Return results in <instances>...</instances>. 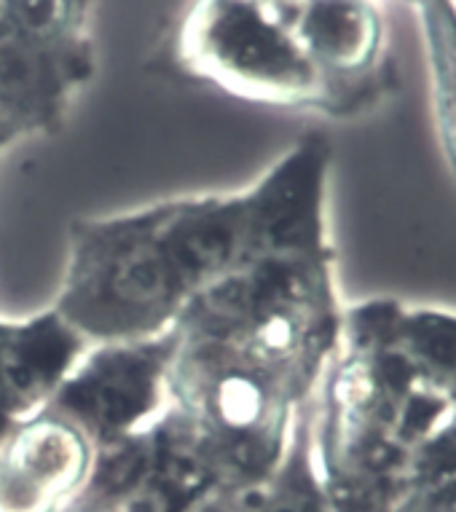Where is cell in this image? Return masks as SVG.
Here are the masks:
<instances>
[{"label": "cell", "mask_w": 456, "mask_h": 512, "mask_svg": "<svg viewBox=\"0 0 456 512\" xmlns=\"http://www.w3.org/2000/svg\"><path fill=\"white\" fill-rule=\"evenodd\" d=\"M94 65L92 0H0V151L60 129Z\"/></svg>", "instance_id": "277c9868"}, {"label": "cell", "mask_w": 456, "mask_h": 512, "mask_svg": "<svg viewBox=\"0 0 456 512\" xmlns=\"http://www.w3.org/2000/svg\"><path fill=\"white\" fill-rule=\"evenodd\" d=\"M247 223V191L76 220L54 311L86 344L161 336L237 261Z\"/></svg>", "instance_id": "7a4b0ae2"}, {"label": "cell", "mask_w": 456, "mask_h": 512, "mask_svg": "<svg viewBox=\"0 0 456 512\" xmlns=\"http://www.w3.org/2000/svg\"><path fill=\"white\" fill-rule=\"evenodd\" d=\"M422 22L430 68L432 129L456 191V3L422 0Z\"/></svg>", "instance_id": "9c48e42d"}, {"label": "cell", "mask_w": 456, "mask_h": 512, "mask_svg": "<svg viewBox=\"0 0 456 512\" xmlns=\"http://www.w3.org/2000/svg\"><path fill=\"white\" fill-rule=\"evenodd\" d=\"M389 328L416 381L456 413V311L392 298Z\"/></svg>", "instance_id": "ba28073f"}, {"label": "cell", "mask_w": 456, "mask_h": 512, "mask_svg": "<svg viewBox=\"0 0 456 512\" xmlns=\"http://www.w3.org/2000/svg\"><path fill=\"white\" fill-rule=\"evenodd\" d=\"M169 68L245 100L352 113L306 49L296 0H194L167 46Z\"/></svg>", "instance_id": "3957f363"}, {"label": "cell", "mask_w": 456, "mask_h": 512, "mask_svg": "<svg viewBox=\"0 0 456 512\" xmlns=\"http://www.w3.org/2000/svg\"><path fill=\"white\" fill-rule=\"evenodd\" d=\"M392 512H456V421L416 451Z\"/></svg>", "instance_id": "30bf717a"}, {"label": "cell", "mask_w": 456, "mask_h": 512, "mask_svg": "<svg viewBox=\"0 0 456 512\" xmlns=\"http://www.w3.org/2000/svg\"><path fill=\"white\" fill-rule=\"evenodd\" d=\"M169 330L143 341L89 344L43 405L94 448L135 432L167 408Z\"/></svg>", "instance_id": "5b68a950"}, {"label": "cell", "mask_w": 456, "mask_h": 512, "mask_svg": "<svg viewBox=\"0 0 456 512\" xmlns=\"http://www.w3.org/2000/svg\"><path fill=\"white\" fill-rule=\"evenodd\" d=\"M92 464V445L65 421L35 413L0 445V512H49Z\"/></svg>", "instance_id": "8992f818"}, {"label": "cell", "mask_w": 456, "mask_h": 512, "mask_svg": "<svg viewBox=\"0 0 456 512\" xmlns=\"http://www.w3.org/2000/svg\"><path fill=\"white\" fill-rule=\"evenodd\" d=\"M19 424H22V421H17L14 416H9V413L0 408V445L6 443V437H9Z\"/></svg>", "instance_id": "8fae6325"}, {"label": "cell", "mask_w": 456, "mask_h": 512, "mask_svg": "<svg viewBox=\"0 0 456 512\" xmlns=\"http://www.w3.org/2000/svg\"><path fill=\"white\" fill-rule=\"evenodd\" d=\"M86 346L54 309L27 322L0 319V408L17 421L33 419Z\"/></svg>", "instance_id": "52a82bcc"}, {"label": "cell", "mask_w": 456, "mask_h": 512, "mask_svg": "<svg viewBox=\"0 0 456 512\" xmlns=\"http://www.w3.org/2000/svg\"><path fill=\"white\" fill-rule=\"evenodd\" d=\"M330 164L328 137L312 132L247 188L237 261L169 328L167 403L247 475L285 459L344 330Z\"/></svg>", "instance_id": "6da1fadb"}]
</instances>
